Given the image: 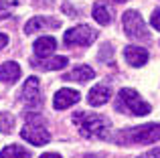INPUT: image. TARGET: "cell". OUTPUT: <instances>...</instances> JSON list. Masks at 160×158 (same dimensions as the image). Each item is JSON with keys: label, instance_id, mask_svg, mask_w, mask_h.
<instances>
[{"label": "cell", "instance_id": "484cf974", "mask_svg": "<svg viewBox=\"0 0 160 158\" xmlns=\"http://www.w3.org/2000/svg\"><path fill=\"white\" fill-rule=\"evenodd\" d=\"M116 2H128V0H116Z\"/></svg>", "mask_w": 160, "mask_h": 158}, {"label": "cell", "instance_id": "3957f363", "mask_svg": "<svg viewBox=\"0 0 160 158\" xmlns=\"http://www.w3.org/2000/svg\"><path fill=\"white\" fill-rule=\"evenodd\" d=\"M118 107H124L126 111H130L132 116H148L150 114V103L144 101V99L140 97V93H138L136 89H130V87H124V89L120 91V95H118Z\"/></svg>", "mask_w": 160, "mask_h": 158}, {"label": "cell", "instance_id": "7a4b0ae2", "mask_svg": "<svg viewBox=\"0 0 160 158\" xmlns=\"http://www.w3.org/2000/svg\"><path fill=\"white\" fill-rule=\"evenodd\" d=\"M43 124H45V120L41 118V116H37V114L27 116V124H24V128L20 130L22 140L31 142L32 146H45V144L51 140V134H49V130Z\"/></svg>", "mask_w": 160, "mask_h": 158}, {"label": "cell", "instance_id": "7c38bea8", "mask_svg": "<svg viewBox=\"0 0 160 158\" xmlns=\"http://www.w3.org/2000/svg\"><path fill=\"white\" fill-rule=\"evenodd\" d=\"M124 57L126 61H128V65H132V67H142V65H146V61H148V51L142 47H136V45H128V47L124 49Z\"/></svg>", "mask_w": 160, "mask_h": 158}, {"label": "cell", "instance_id": "8fae6325", "mask_svg": "<svg viewBox=\"0 0 160 158\" xmlns=\"http://www.w3.org/2000/svg\"><path fill=\"white\" fill-rule=\"evenodd\" d=\"M67 63H69L67 57H51V59H47V57H37V59L31 61L32 67L41 69V71H57V69H63Z\"/></svg>", "mask_w": 160, "mask_h": 158}, {"label": "cell", "instance_id": "2e32d148", "mask_svg": "<svg viewBox=\"0 0 160 158\" xmlns=\"http://www.w3.org/2000/svg\"><path fill=\"white\" fill-rule=\"evenodd\" d=\"M91 14H93V18L98 20L99 24H103V27L112 22V12H109V8H108L103 2H98V4H95V6H93V12H91Z\"/></svg>", "mask_w": 160, "mask_h": 158}, {"label": "cell", "instance_id": "5b68a950", "mask_svg": "<svg viewBox=\"0 0 160 158\" xmlns=\"http://www.w3.org/2000/svg\"><path fill=\"white\" fill-rule=\"evenodd\" d=\"M122 22H124V31L130 39H134V41H148L150 39L148 28H146V24L138 10H126L124 16H122Z\"/></svg>", "mask_w": 160, "mask_h": 158}, {"label": "cell", "instance_id": "9a60e30c", "mask_svg": "<svg viewBox=\"0 0 160 158\" xmlns=\"http://www.w3.org/2000/svg\"><path fill=\"white\" fill-rule=\"evenodd\" d=\"M20 77V65L14 61H6L0 65V81L4 83H14Z\"/></svg>", "mask_w": 160, "mask_h": 158}, {"label": "cell", "instance_id": "603a6c76", "mask_svg": "<svg viewBox=\"0 0 160 158\" xmlns=\"http://www.w3.org/2000/svg\"><path fill=\"white\" fill-rule=\"evenodd\" d=\"M146 156H148V158H160V148H154V150H150Z\"/></svg>", "mask_w": 160, "mask_h": 158}, {"label": "cell", "instance_id": "e0dca14e", "mask_svg": "<svg viewBox=\"0 0 160 158\" xmlns=\"http://www.w3.org/2000/svg\"><path fill=\"white\" fill-rule=\"evenodd\" d=\"M0 158H31V152L24 150L18 144H10V146H6L0 152Z\"/></svg>", "mask_w": 160, "mask_h": 158}, {"label": "cell", "instance_id": "4316f807", "mask_svg": "<svg viewBox=\"0 0 160 158\" xmlns=\"http://www.w3.org/2000/svg\"><path fill=\"white\" fill-rule=\"evenodd\" d=\"M140 158H148V156H140Z\"/></svg>", "mask_w": 160, "mask_h": 158}, {"label": "cell", "instance_id": "52a82bcc", "mask_svg": "<svg viewBox=\"0 0 160 158\" xmlns=\"http://www.w3.org/2000/svg\"><path fill=\"white\" fill-rule=\"evenodd\" d=\"M22 101L28 107H39L43 103V95H41V83L37 77H28L22 87Z\"/></svg>", "mask_w": 160, "mask_h": 158}, {"label": "cell", "instance_id": "7402d4cb", "mask_svg": "<svg viewBox=\"0 0 160 158\" xmlns=\"http://www.w3.org/2000/svg\"><path fill=\"white\" fill-rule=\"evenodd\" d=\"M8 45V37L4 35V32H0V49H4Z\"/></svg>", "mask_w": 160, "mask_h": 158}, {"label": "cell", "instance_id": "ac0fdd59", "mask_svg": "<svg viewBox=\"0 0 160 158\" xmlns=\"http://www.w3.org/2000/svg\"><path fill=\"white\" fill-rule=\"evenodd\" d=\"M12 128H14V116L6 114V111H0V132L2 134H10Z\"/></svg>", "mask_w": 160, "mask_h": 158}, {"label": "cell", "instance_id": "4fadbf2b", "mask_svg": "<svg viewBox=\"0 0 160 158\" xmlns=\"http://www.w3.org/2000/svg\"><path fill=\"white\" fill-rule=\"evenodd\" d=\"M95 77V71L89 67V65H77L73 71H69L67 75H63L65 81H77V83H85V81H91Z\"/></svg>", "mask_w": 160, "mask_h": 158}, {"label": "cell", "instance_id": "d4e9b609", "mask_svg": "<svg viewBox=\"0 0 160 158\" xmlns=\"http://www.w3.org/2000/svg\"><path fill=\"white\" fill-rule=\"evenodd\" d=\"M41 158H61V156L55 154V152H47V154H41Z\"/></svg>", "mask_w": 160, "mask_h": 158}, {"label": "cell", "instance_id": "d6986e66", "mask_svg": "<svg viewBox=\"0 0 160 158\" xmlns=\"http://www.w3.org/2000/svg\"><path fill=\"white\" fill-rule=\"evenodd\" d=\"M8 16H10V4L6 0H0V20L8 18Z\"/></svg>", "mask_w": 160, "mask_h": 158}, {"label": "cell", "instance_id": "44dd1931", "mask_svg": "<svg viewBox=\"0 0 160 158\" xmlns=\"http://www.w3.org/2000/svg\"><path fill=\"white\" fill-rule=\"evenodd\" d=\"M150 22H152V27L156 28V31H160V8H156V10L152 12V16H150Z\"/></svg>", "mask_w": 160, "mask_h": 158}, {"label": "cell", "instance_id": "30bf717a", "mask_svg": "<svg viewBox=\"0 0 160 158\" xmlns=\"http://www.w3.org/2000/svg\"><path fill=\"white\" fill-rule=\"evenodd\" d=\"M61 22L57 18H49V16H32L27 24H24V32L32 35L37 31H43V28H59Z\"/></svg>", "mask_w": 160, "mask_h": 158}, {"label": "cell", "instance_id": "9c48e42d", "mask_svg": "<svg viewBox=\"0 0 160 158\" xmlns=\"http://www.w3.org/2000/svg\"><path fill=\"white\" fill-rule=\"evenodd\" d=\"M109 97H112V89H109V85H106V83H98L95 87L89 89L87 103L93 106V107H99V106H103V103H108Z\"/></svg>", "mask_w": 160, "mask_h": 158}, {"label": "cell", "instance_id": "ba28073f", "mask_svg": "<svg viewBox=\"0 0 160 158\" xmlns=\"http://www.w3.org/2000/svg\"><path fill=\"white\" fill-rule=\"evenodd\" d=\"M79 91L75 89H69V87H63V89H59L57 93H55L53 97V107L55 110H67V107H71L73 103L79 101Z\"/></svg>", "mask_w": 160, "mask_h": 158}, {"label": "cell", "instance_id": "cb8c5ba5", "mask_svg": "<svg viewBox=\"0 0 160 158\" xmlns=\"http://www.w3.org/2000/svg\"><path fill=\"white\" fill-rule=\"evenodd\" d=\"M37 4H41V6H53L55 0H35Z\"/></svg>", "mask_w": 160, "mask_h": 158}, {"label": "cell", "instance_id": "6da1fadb", "mask_svg": "<svg viewBox=\"0 0 160 158\" xmlns=\"http://www.w3.org/2000/svg\"><path fill=\"white\" fill-rule=\"evenodd\" d=\"M73 122L79 126V132L85 138H108L112 128L108 118L99 114H87V111H77L73 116Z\"/></svg>", "mask_w": 160, "mask_h": 158}, {"label": "cell", "instance_id": "5bb4252c", "mask_svg": "<svg viewBox=\"0 0 160 158\" xmlns=\"http://www.w3.org/2000/svg\"><path fill=\"white\" fill-rule=\"evenodd\" d=\"M32 49H35L37 57H49V55H53V51L57 49V41H55L53 37H41V39L35 41Z\"/></svg>", "mask_w": 160, "mask_h": 158}, {"label": "cell", "instance_id": "8992f818", "mask_svg": "<svg viewBox=\"0 0 160 158\" xmlns=\"http://www.w3.org/2000/svg\"><path fill=\"white\" fill-rule=\"evenodd\" d=\"M98 39V31H93L87 24H79V27H73L65 32L63 37V43L69 45V47H87L93 41Z\"/></svg>", "mask_w": 160, "mask_h": 158}, {"label": "cell", "instance_id": "277c9868", "mask_svg": "<svg viewBox=\"0 0 160 158\" xmlns=\"http://www.w3.org/2000/svg\"><path fill=\"white\" fill-rule=\"evenodd\" d=\"M120 140L132 144H154L160 140V124H144L138 128H130Z\"/></svg>", "mask_w": 160, "mask_h": 158}, {"label": "cell", "instance_id": "ffe728a7", "mask_svg": "<svg viewBox=\"0 0 160 158\" xmlns=\"http://www.w3.org/2000/svg\"><path fill=\"white\" fill-rule=\"evenodd\" d=\"M112 57H113V49L109 45H103L102 51H99V59L103 61V59H112Z\"/></svg>", "mask_w": 160, "mask_h": 158}]
</instances>
